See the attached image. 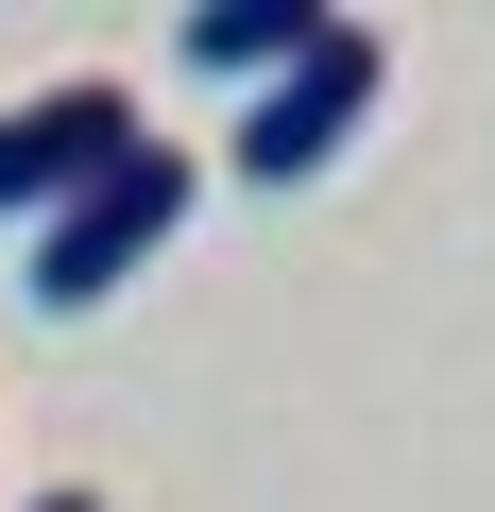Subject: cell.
Returning a JSON list of instances; mask_svg holds the SVG:
<instances>
[{
  "mask_svg": "<svg viewBox=\"0 0 495 512\" xmlns=\"http://www.w3.org/2000/svg\"><path fill=\"white\" fill-rule=\"evenodd\" d=\"M188 154L171 137H137V154H103L52 222H35V308H103L120 274H154V256H171V222H188Z\"/></svg>",
  "mask_w": 495,
  "mask_h": 512,
  "instance_id": "cell-1",
  "label": "cell"
},
{
  "mask_svg": "<svg viewBox=\"0 0 495 512\" xmlns=\"http://www.w3.org/2000/svg\"><path fill=\"white\" fill-rule=\"evenodd\" d=\"M103 154H137V86H103V69L18 86V103H0V222H52Z\"/></svg>",
  "mask_w": 495,
  "mask_h": 512,
  "instance_id": "cell-3",
  "label": "cell"
},
{
  "mask_svg": "<svg viewBox=\"0 0 495 512\" xmlns=\"http://www.w3.org/2000/svg\"><path fill=\"white\" fill-rule=\"evenodd\" d=\"M18 512H103V495H86V478H52V495H18Z\"/></svg>",
  "mask_w": 495,
  "mask_h": 512,
  "instance_id": "cell-5",
  "label": "cell"
},
{
  "mask_svg": "<svg viewBox=\"0 0 495 512\" xmlns=\"http://www.w3.org/2000/svg\"><path fill=\"white\" fill-rule=\"evenodd\" d=\"M376 86H393V35L376 18H325L257 103H239V171H257V188H291V171H325L359 120H376Z\"/></svg>",
  "mask_w": 495,
  "mask_h": 512,
  "instance_id": "cell-2",
  "label": "cell"
},
{
  "mask_svg": "<svg viewBox=\"0 0 495 512\" xmlns=\"http://www.w3.org/2000/svg\"><path fill=\"white\" fill-rule=\"evenodd\" d=\"M342 18V0H188V69H222V86H274L308 35Z\"/></svg>",
  "mask_w": 495,
  "mask_h": 512,
  "instance_id": "cell-4",
  "label": "cell"
}]
</instances>
